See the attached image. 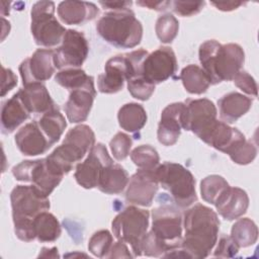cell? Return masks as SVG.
Instances as JSON below:
<instances>
[{"instance_id": "cell-1", "label": "cell", "mask_w": 259, "mask_h": 259, "mask_svg": "<svg viewBox=\"0 0 259 259\" xmlns=\"http://www.w3.org/2000/svg\"><path fill=\"white\" fill-rule=\"evenodd\" d=\"M184 237L180 250L184 258L201 259L209 255L218 242L220 221L208 206L196 203L184 212Z\"/></svg>"}, {"instance_id": "cell-2", "label": "cell", "mask_w": 259, "mask_h": 259, "mask_svg": "<svg viewBox=\"0 0 259 259\" xmlns=\"http://www.w3.org/2000/svg\"><path fill=\"white\" fill-rule=\"evenodd\" d=\"M198 56L202 70L213 85L233 80L242 70L245 61L244 51L239 45H221L214 39L201 44Z\"/></svg>"}, {"instance_id": "cell-3", "label": "cell", "mask_w": 259, "mask_h": 259, "mask_svg": "<svg viewBox=\"0 0 259 259\" xmlns=\"http://www.w3.org/2000/svg\"><path fill=\"white\" fill-rule=\"evenodd\" d=\"M96 29L106 42L119 49L135 48L143 37V25L130 8L104 13Z\"/></svg>"}, {"instance_id": "cell-4", "label": "cell", "mask_w": 259, "mask_h": 259, "mask_svg": "<svg viewBox=\"0 0 259 259\" xmlns=\"http://www.w3.org/2000/svg\"><path fill=\"white\" fill-rule=\"evenodd\" d=\"M94 143L95 135L92 128L86 124H79L67 133L62 145L57 147L47 158L65 175L84 158Z\"/></svg>"}, {"instance_id": "cell-5", "label": "cell", "mask_w": 259, "mask_h": 259, "mask_svg": "<svg viewBox=\"0 0 259 259\" xmlns=\"http://www.w3.org/2000/svg\"><path fill=\"white\" fill-rule=\"evenodd\" d=\"M155 174L159 184L169 192L179 207H188L197 200L194 177L182 165L164 162L155 168Z\"/></svg>"}, {"instance_id": "cell-6", "label": "cell", "mask_w": 259, "mask_h": 259, "mask_svg": "<svg viewBox=\"0 0 259 259\" xmlns=\"http://www.w3.org/2000/svg\"><path fill=\"white\" fill-rule=\"evenodd\" d=\"M150 212L147 209L130 205L121 210L112 221L111 229L113 236L130 244L134 257L141 256L140 244L149 227Z\"/></svg>"}, {"instance_id": "cell-7", "label": "cell", "mask_w": 259, "mask_h": 259, "mask_svg": "<svg viewBox=\"0 0 259 259\" xmlns=\"http://www.w3.org/2000/svg\"><path fill=\"white\" fill-rule=\"evenodd\" d=\"M12 174L18 181L31 182L32 186L46 196L54 191L64 176L48 158L22 161L12 168Z\"/></svg>"}, {"instance_id": "cell-8", "label": "cell", "mask_w": 259, "mask_h": 259, "mask_svg": "<svg viewBox=\"0 0 259 259\" xmlns=\"http://www.w3.org/2000/svg\"><path fill=\"white\" fill-rule=\"evenodd\" d=\"M30 30L35 44L50 48L59 45L66 28L55 17V3L52 1L35 2L30 11Z\"/></svg>"}, {"instance_id": "cell-9", "label": "cell", "mask_w": 259, "mask_h": 259, "mask_svg": "<svg viewBox=\"0 0 259 259\" xmlns=\"http://www.w3.org/2000/svg\"><path fill=\"white\" fill-rule=\"evenodd\" d=\"M182 227L183 218L175 207L161 205L153 209L151 231L164 245L166 253L181 247Z\"/></svg>"}, {"instance_id": "cell-10", "label": "cell", "mask_w": 259, "mask_h": 259, "mask_svg": "<svg viewBox=\"0 0 259 259\" xmlns=\"http://www.w3.org/2000/svg\"><path fill=\"white\" fill-rule=\"evenodd\" d=\"M217 114L212 101L206 98L187 99L181 116L182 128L192 132L203 141L218 121Z\"/></svg>"}, {"instance_id": "cell-11", "label": "cell", "mask_w": 259, "mask_h": 259, "mask_svg": "<svg viewBox=\"0 0 259 259\" xmlns=\"http://www.w3.org/2000/svg\"><path fill=\"white\" fill-rule=\"evenodd\" d=\"M10 201L13 221L33 220L51 206L49 196L41 194L32 185H16L11 191Z\"/></svg>"}, {"instance_id": "cell-12", "label": "cell", "mask_w": 259, "mask_h": 259, "mask_svg": "<svg viewBox=\"0 0 259 259\" xmlns=\"http://www.w3.org/2000/svg\"><path fill=\"white\" fill-rule=\"evenodd\" d=\"M89 46L85 35L75 29H67L62 46L54 51V63L58 69L79 68L86 60Z\"/></svg>"}, {"instance_id": "cell-13", "label": "cell", "mask_w": 259, "mask_h": 259, "mask_svg": "<svg viewBox=\"0 0 259 259\" xmlns=\"http://www.w3.org/2000/svg\"><path fill=\"white\" fill-rule=\"evenodd\" d=\"M176 71L177 60L169 47H160L148 54L143 63V76L154 85L173 77Z\"/></svg>"}, {"instance_id": "cell-14", "label": "cell", "mask_w": 259, "mask_h": 259, "mask_svg": "<svg viewBox=\"0 0 259 259\" xmlns=\"http://www.w3.org/2000/svg\"><path fill=\"white\" fill-rule=\"evenodd\" d=\"M111 163H113V161L105 146L101 143L94 145L89 151L88 157L85 161L77 164L76 166L74 176L77 183L86 189L97 187L101 169Z\"/></svg>"}, {"instance_id": "cell-15", "label": "cell", "mask_w": 259, "mask_h": 259, "mask_svg": "<svg viewBox=\"0 0 259 259\" xmlns=\"http://www.w3.org/2000/svg\"><path fill=\"white\" fill-rule=\"evenodd\" d=\"M55 70L54 51L49 49L36 50L30 58L24 60L19 66L23 86L49 80Z\"/></svg>"}, {"instance_id": "cell-16", "label": "cell", "mask_w": 259, "mask_h": 259, "mask_svg": "<svg viewBox=\"0 0 259 259\" xmlns=\"http://www.w3.org/2000/svg\"><path fill=\"white\" fill-rule=\"evenodd\" d=\"M158 187L159 182L155 174V169H139L128 180L125 199L133 204L150 206Z\"/></svg>"}, {"instance_id": "cell-17", "label": "cell", "mask_w": 259, "mask_h": 259, "mask_svg": "<svg viewBox=\"0 0 259 259\" xmlns=\"http://www.w3.org/2000/svg\"><path fill=\"white\" fill-rule=\"evenodd\" d=\"M128 77L130 70L125 54L114 56L106 62L104 73L97 78L98 90L106 94L116 93L122 89Z\"/></svg>"}, {"instance_id": "cell-18", "label": "cell", "mask_w": 259, "mask_h": 259, "mask_svg": "<svg viewBox=\"0 0 259 259\" xmlns=\"http://www.w3.org/2000/svg\"><path fill=\"white\" fill-rule=\"evenodd\" d=\"M95 96L94 79L86 86L70 91L69 99L64 106L69 121L72 123L85 121L90 113Z\"/></svg>"}, {"instance_id": "cell-19", "label": "cell", "mask_w": 259, "mask_h": 259, "mask_svg": "<svg viewBox=\"0 0 259 259\" xmlns=\"http://www.w3.org/2000/svg\"><path fill=\"white\" fill-rule=\"evenodd\" d=\"M184 102H175L167 105L161 114L158 125V141L164 146H173L179 139L182 124L181 116Z\"/></svg>"}, {"instance_id": "cell-20", "label": "cell", "mask_w": 259, "mask_h": 259, "mask_svg": "<svg viewBox=\"0 0 259 259\" xmlns=\"http://www.w3.org/2000/svg\"><path fill=\"white\" fill-rule=\"evenodd\" d=\"M14 140L18 150L25 156L45 154L52 147V144L36 121L29 122L22 126L16 133Z\"/></svg>"}, {"instance_id": "cell-21", "label": "cell", "mask_w": 259, "mask_h": 259, "mask_svg": "<svg viewBox=\"0 0 259 259\" xmlns=\"http://www.w3.org/2000/svg\"><path fill=\"white\" fill-rule=\"evenodd\" d=\"M221 217L233 221L242 217L248 209L249 197L245 190L229 186L213 204Z\"/></svg>"}, {"instance_id": "cell-22", "label": "cell", "mask_w": 259, "mask_h": 259, "mask_svg": "<svg viewBox=\"0 0 259 259\" xmlns=\"http://www.w3.org/2000/svg\"><path fill=\"white\" fill-rule=\"evenodd\" d=\"M22 103L30 113H41L56 107L49 91L41 83L25 85L17 91Z\"/></svg>"}, {"instance_id": "cell-23", "label": "cell", "mask_w": 259, "mask_h": 259, "mask_svg": "<svg viewBox=\"0 0 259 259\" xmlns=\"http://www.w3.org/2000/svg\"><path fill=\"white\" fill-rule=\"evenodd\" d=\"M99 13L97 6L85 1H63L58 6V15L66 24H83Z\"/></svg>"}, {"instance_id": "cell-24", "label": "cell", "mask_w": 259, "mask_h": 259, "mask_svg": "<svg viewBox=\"0 0 259 259\" xmlns=\"http://www.w3.org/2000/svg\"><path fill=\"white\" fill-rule=\"evenodd\" d=\"M252 103L250 97L239 92L228 93L218 101L220 116L226 123H233L250 110Z\"/></svg>"}, {"instance_id": "cell-25", "label": "cell", "mask_w": 259, "mask_h": 259, "mask_svg": "<svg viewBox=\"0 0 259 259\" xmlns=\"http://www.w3.org/2000/svg\"><path fill=\"white\" fill-rule=\"evenodd\" d=\"M30 112L22 103L17 92L2 103L1 128L3 134H10L29 117Z\"/></svg>"}, {"instance_id": "cell-26", "label": "cell", "mask_w": 259, "mask_h": 259, "mask_svg": "<svg viewBox=\"0 0 259 259\" xmlns=\"http://www.w3.org/2000/svg\"><path fill=\"white\" fill-rule=\"evenodd\" d=\"M128 174L119 164L111 163L104 166L98 177L97 188L107 194H118L128 183Z\"/></svg>"}, {"instance_id": "cell-27", "label": "cell", "mask_w": 259, "mask_h": 259, "mask_svg": "<svg viewBox=\"0 0 259 259\" xmlns=\"http://www.w3.org/2000/svg\"><path fill=\"white\" fill-rule=\"evenodd\" d=\"M118 123L126 132L139 133L147 122V113L145 108L135 102L122 105L117 113Z\"/></svg>"}, {"instance_id": "cell-28", "label": "cell", "mask_w": 259, "mask_h": 259, "mask_svg": "<svg viewBox=\"0 0 259 259\" xmlns=\"http://www.w3.org/2000/svg\"><path fill=\"white\" fill-rule=\"evenodd\" d=\"M36 122L52 146L60 140L67 126L66 119L57 106L41 114Z\"/></svg>"}, {"instance_id": "cell-29", "label": "cell", "mask_w": 259, "mask_h": 259, "mask_svg": "<svg viewBox=\"0 0 259 259\" xmlns=\"http://www.w3.org/2000/svg\"><path fill=\"white\" fill-rule=\"evenodd\" d=\"M35 239L39 242H54L61 235V226L57 218L48 210L39 212L33 219Z\"/></svg>"}, {"instance_id": "cell-30", "label": "cell", "mask_w": 259, "mask_h": 259, "mask_svg": "<svg viewBox=\"0 0 259 259\" xmlns=\"http://www.w3.org/2000/svg\"><path fill=\"white\" fill-rule=\"evenodd\" d=\"M179 79L182 81L185 90L191 94H202L210 85L207 75L197 65H188L183 68Z\"/></svg>"}, {"instance_id": "cell-31", "label": "cell", "mask_w": 259, "mask_h": 259, "mask_svg": "<svg viewBox=\"0 0 259 259\" xmlns=\"http://www.w3.org/2000/svg\"><path fill=\"white\" fill-rule=\"evenodd\" d=\"M231 238L239 248H246L255 244L258 239L256 224L249 218L239 219L232 227Z\"/></svg>"}, {"instance_id": "cell-32", "label": "cell", "mask_w": 259, "mask_h": 259, "mask_svg": "<svg viewBox=\"0 0 259 259\" xmlns=\"http://www.w3.org/2000/svg\"><path fill=\"white\" fill-rule=\"evenodd\" d=\"M92 79H94L92 76H88L84 70L78 68L61 70L55 76V81L69 91L86 86Z\"/></svg>"}, {"instance_id": "cell-33", "label": "cell", "mask_w": 259, "mask_h": 259, "mask_svg": "<svg viewBox=\"0 0 259 259\" xmlns=\"http://www.w3.org/2000/svg\"><path fill=\"white\" fill-rule=\"evenodd\" d=\"M229 183L220 175H209L200 182V194L204 201L214 204L219 196L229 187Z\"/></svg>"}, {"instance_id": "cell-34", "label": "cell", "mask_w": 259, "mask_h": 259, "mask_svg": "<svg viewBox=\"0 0 259 259\" xmlns=\"http://www.w3.org/2000/svg\"><path fill=\"white\" fill-rule=\"evenodd\" d=\"M131 159L140 169L152 170L159 165V155L150 145H142L131 152Z\"/></svg>"}, {"instance_id": "cell-35", "label": "cell", "mask_w": 259, "mask_h": 259, "mask_svg": "<svg viewBox=\"0 0 259 259\" xmlns=\"http://www.w3.org/2000/svg\"><path fill=\"white\" fill-rule=\"evenodd\" d=\"M179 22L175 16L170 13L160 16L155 25V30L160 41L169 44L174 40L178 33Z\"/></svg>"}, {"instance_id": "cell-36", "label": "cell", "mask_w": 259, "mask_h": 259, "mask_svg": "<svg viewBox=\"0 0 259 259\" xmlns=\"http://www.w3.org/2000/svg\"><path fill=\"white\" fill-rule=\"evenodd\" d=\"M113 244V238L109 231L100 230L92 235L88 243L89 251L98 258H105Z\"/></svg>"}, {"instance_id": "cell-37", "label": "cell", "mask_w": 259, "mask_h": 259, "mask_svg": "<svg viewBox=\"0 0 259 259\" xmlns=\"http://www.w3.org/2000/svg\"><path fill=\"white\" fill-rule=\"evenodd\" d=\"M127 89L134 98L145 101L148 100L154 93L155 85L141 75L127 81Z\"/></svg>"}, {"instance_id": "cell-38", "label": "cell", "mask_w": 259, "mask_h": 259, "mask_svg": "<svg viewBox=\"0 0 259 259\" xmlns=\"http://www.w3.org/2000/svg\"><path fill=\"white\" fill-rule=\"evenodd\" d=\"M228 155L236 164L247 165L256 158L257 148L250 141L244 140L239 145H237Z\"/></svg>"}, {"instance_id": "cell-39", "label": "cell", "mask_w": 259, "mask_h": 259, "mask_svg": "<svg viewBox=\"0 0 259 259\" xmlns=\"http://www.w3.org/2000/svg\"><path fill=\"white\" fill-rule=\"evenodd\" d=\"M133 141L131 137L124 133H117L110 141L109 146L113 157L118 160H124L131 153Z\"/></svg>"}, {"instance_id": "cell-40", "label": "cell", "mask_w": 259, "mask_h": 259, "mask_svg": "<svg viewBox=\"0 0 259 259\" xmlns=\"http://www.w3.org/2000/svg\"><path fill=\"white\" fill-rule=\"evenodd\" d=\"M140 250L142 254L151 257H163L166 253V248L152 231L146 233L142 238Z\"/></svg>"}, {"instance_id": "cell-41", "label": "cell", "mask_w": 259, "mask_h": 259, "mask_svg": "<svg viewBox=\"0 0 259 259\" xmlns=\"http://www.w3.org/2000/svg\"><path fill=\"white\" fill-rule=\"evenodd\" d=\"M235 85L248 95L257 96V84L254 78L246 71L241 70L233 79Z\"/></svg>"}, {"instance_id": "cell-42", "label": "cell", "mask_w": 259, "mask_h": 259, "mask_svg": "<svg viewBox=\"0 0 259 259\" xmlns=\"http://www.w3.org/2000/svg\"><path fill=\"white\" fill-rule=\"evenodd\" d=\"M204 4H205L204 1H197V2L171 1V6L173 11L181 16H191L200 12Z\"/></svg>"}, {"instance_id": "cell-43", "label": "cell", "mask_w": 259, "mask_h": 259, "mask_svg": "<svg viewBox=\"0 0 259 259\" xmlns=\"http://www.w3.org/2000/svg\"><path fill=\"white\" fill-rule=\"evenodd\" d=\"M238 245L233 241L231 236L223 235L214 250V257H234L239 251Z\"/></svg>"}, {"instance_id": "cell-44", "label": "cell", "mask_w": 259, "mask_h": 259, "mask_svg": "<svg viewBox=\"0 0 259 259\" xmlns=\"http://www.w3.org/2000/svg\"><path fill=\"white\" fill-rule=\"evenodd\" d=\"M17 84V77L10 70L2 67V85H1V96L3 97Z\"/></svg>"}, {"instance_id": "cell-45", "label": "cell", "mask_w": 259, "mask_h": 259, "mask_svg": "<svg viewBox=\"0 0 259 259\" xmlns=\"http://www.w3.org/2000/svg\"><path fill=\"white\" fill-rule=\"evenodd\" d=\"M120 257L130 258V257H134V255L128 251V248L124 242L117 240V242L112 244L105 258H120Z\"/></svg>"}, {"instance_id": "cell-46", "label": "cell", "mask_w": 259, "mask_h": 259, "mask_svg": "<svg viewBox=\"0 0 259 259\" xmlns=\"http://www.w3.org/2000/svg\"><path fill=\"white\" fill-rule=\"evenodd\" d=\"M137 4L143 7H148L149 9H154L157 11H164L171 6V1H137Z\"/></svg>"}, {"instance_id": "cell-47", "label": "cell", "mask_w": 259, "mask_h": 259, "mask_svg": "<svg viewBox=\"0 0 259 259\" xmlns=\"http://www.w3.org/2000/svg\"><path fill=\"white\" fill-rule=\"evenodd\" d=\"M99 4L104 9H109L110 11H113L130 8L132 5V1H99Z\"/></svg>"}, {"instance_id": "cell-48", "label": "cell", "mask_w": 259, "mask_h": 259, "mask_svg": "<svg viewBox=\"0 0 259 259\" xmlns=\"http://www.w3.org/2000/svg\"><path fill=\"white\" fill-rule=\"evenodd\" d=\"M211 5L215 6L218 9L223 10V11H231L234 9L239 8L240 6L244 5L245 2L242 1H224V2H210Z\"/></svg>"}]
</instances>
